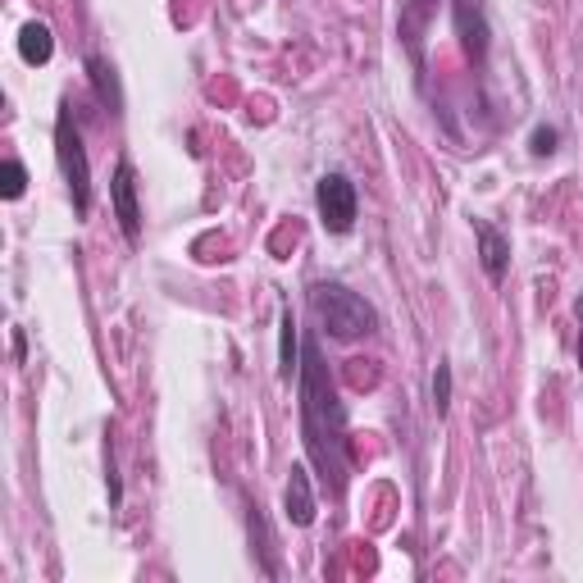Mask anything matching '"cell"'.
<instances>
[{"mask_svg": "<svg viewBox=\"0 0 583 583\" xmlns=\"http://www.w3.org/2000/svg\"><path fill=\"white\" fill-rule=\"evenodd\" d=\"M556 142H561V133L556 128H547V123H538L529 137V151L538 155V160H547V155H556Z\"/></svg>", "mask_w": 583, "mask_h": 583, "instance_id": "cell-15", "label": "cell"}, {"mask_svg": "<svg viewBox=\"0 0 583 583\" xmlns=\"http://www.w3.org/2000/svg\"><path fill=\"white\" fill-rule=\"evenodd\" d=\"M110 201H114V215H119L123 237L137 242V237H142V205H137V174H133V164L128 160H119V169H114Z\"/></svg>", "mask_w": 583, "mask_h": 583, "instance_id": "cell-5", "label": "cell"}, {"mask_svg": "<svg viewBox=\"0 0 583 583\" xmlns=\"http://www.w3.org/2000/svg\"><path fill=\"white\" fill-rule=\"evenodd\" d=\"M283 511H287V520L297 524V529L315 524V488H310V470H306V465H292V474H287Z\"/></svg>", "mask_w": 583, "mask_h": 583, "instance_id": "cell-7", "label": "cell"}, {"mask_svg": "<svg viewBox=\"0 0 583 583\" xmlns=\"http://www.w3.org/2000/svg\"><path fill=\"white\" fill-rule=\"evenodd\" d=\"M292 369H297V319H292V310H283V351H278V374L292 379Z\"/></svg>", "mask_w": 583, "mask_h": 583, "instance_id": "cell-12", "label": "cell"}, {"mask_svg": "<svg viewBox=\"0 0 583 583\" xmlns=\"http://www.w3.org/2000/svg\"><path fill=\"white\" fill-rule=\"evenodd\" d=\"M23 187H28V169L10 155V160H5V183H0V196H5V201H19Z\"/></svg>", "mask_w": 583, "mask_h": 583, "instance_id": "cell-14", "label": "cell"}, {"mask_svg": "<svg viewBox=\"0 0 583 583\" xmlns=\"http://www.w3.org/2000/svg\"><path fill=\"white\" fill-rule=\"evenodd\" d=\"M310 306H315L324 333H333L338 342L369 338V333L379 328V315H374V306H369L360 292L342 287V283H315V287H310Z\"/></svg>", "mask_w": 583, "mask_h": 583, "instance_id": "cell-2", "label": "cell"}, {"mask_svg": "<svg viewBox=\"0 0 583 583\" xmlns=\"http://www.w3.org/2000/svg\"><path fill=\"white\" fill-rule=\"evenodd\" d=\"M251 543H260L256 552L265 556V565H260V570L274 579V574H278V556H274V538H269V524H265V511H260V506H251Z\"/></svg>", "mask_w": 583, "mask_h": 583, "instance_id": "cell-11", "label": "cell"}, {"mask_svg": "<svg viewBox=\"0 0 583 583\" xmlns=\"http://www.w3.org/2000/svg\"><path fill=\"white\" fill-rule=\"evenodd\" d=\"M433 410L438 415L451 410V365L447 360H438V369H433Z\"/></svg>", "mask_w": 583, "mask_h": 583, "instance_id": "cell-13", "label": "cell"}, {"mask_svg": "<svg viewBox=\"0 0 583 583\" xmlns=\"http://www.w3.org/2000/svg\"><path fill=\"white\" fill-rule=\"evenodd\" d=\"M87 73H92V87H96V96H101V105L110 114H119L123 92H119V78H114V64L105 60V55H92V60H87Z\"/></svg>", "mask_w": 583, "mask_h": 583, "instance_id": "cell-9", "label": "cell"}, {"mask_svg": "<svg viewBox=\"0 0 583 583\" xmlns=\"http://www.w3.org/2000/svg\"><path fill=\"white\" fill-rule=\"evenodd\" d=\"M301 420H306V447L319 461L324 479H333V488H342V433H347V415L342 401L328 383V369L319 360V347L306 342L301 347Z\"/></svg>", "mask_w": 583, "mask_h": 583, "instance_id": "cell-1", "label": "cell"}, {"mask_svg": "<svg viewBox=\"0 0 583 583\" xmlns=\"http://www.w3.org/2000/svg\"><path fill=\"white\" fill-rule=\"evenodd\" d=\"M451 14H456V37H461L465 55L483 64L488 60V19H483L479 0H451Z\"/></svg>", "mask_w": 583, "mask_h": 583, "instance_id": "cell-6", "label": "cell"}, {"mask_svg": "<svg viewBox=\"0 0 583 583\" xmlns=\"http://www.w3.org/2000/svg\"><path fill=\"white\" fill-rule=\"evenodd\" d=\"M19 55L28 64H46L55 55V37H51V28L46 23H23V32H19Z\"/></svg>", "mask_w": 583, "mask_h": 583, "instance_id": "cell-10", "label": "cell"}, {"mask_svg": "<svg viewBox=\"0 0 583 583\" xmlns=\"http://www.w3.org/2000/svg\"><path fill=\"white\" fill-rule=\"evenodd\" d=\"M55 151H60V169H64V183H69L73 210L87 215L92 210V169H87V151H82V137H78V123H73L69 105L55 119Z\"/></svg>", "mask_w": 583, "mask_h": 583, "instance_id": "cell-3", "label": "cell"}, {"mask_svg": "<svg viewBox=\"0 0 583 583\" xmlns=\"http://www.w3.org/2000/svg\"><path fill=\"white\" fill-rule=\"evenodd\" d=\"M315 205H319V224H324L328 233H351V224H356V187H351L347 174L319 178Z\"/></svg>", "mask_w": 583, "mask_h": 583, "instance_id": "cell-4", "label": "cell"}, {"mask_svg": "<svg viewBox=\"0 0 583 583\" xmlns=\"http://www.w3.org/2000/svg\"><path fill=\"white\" fill-rule=\"evenodd\" d=\"M579 369H583V333H579Z\"/></svg>", "mask_w": 583, "mask_h": 583, "instance_id": "cell-16", "label": "cell"}, {"mask_svg": "<svg viewBox=\"0 0 583 583\" xmlns=\"http://www.w3.org/2000/svg\"><path fill=\"white\" fill-rule=\"evenodd\" d=\"M474 237H479V260H483V274L492 278V283H502L506 278V265H511V242H506L502 233L492 224H474Z\"/></svg>", "mask_w": 583, "mask_h": 583, "instance_id": "cell-8", "label": "cell"}]
</instances>
